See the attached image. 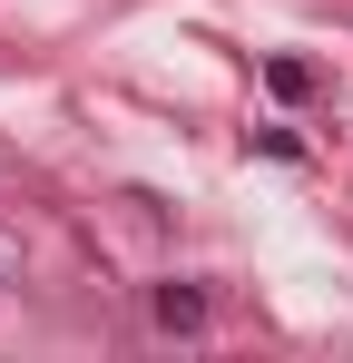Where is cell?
Here are the masks:
<instances>
[{
    "instance_id": "6da1fadb",
    "label": "cell",
    "mask_w": 353,
    "mask_h": 363,
    "mask_svg": "<svg viewBox=\"0 0 353 363\" xmlns=\"http://www.w3.org/2000/svg\"><path fill=\"white\" fill-rule=\"evenodd\" d=\"M196 314H206V304L186 295V285H157V324H196Z\"/></svg>"
}]
</instances>
